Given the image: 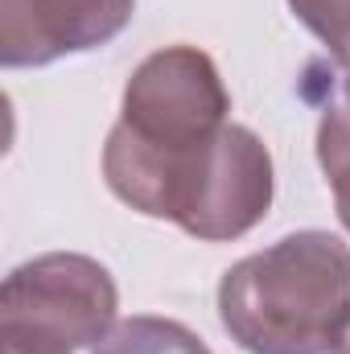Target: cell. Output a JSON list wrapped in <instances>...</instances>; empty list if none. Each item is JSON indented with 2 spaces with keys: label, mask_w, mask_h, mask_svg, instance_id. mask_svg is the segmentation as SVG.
Returning <instances> with one entry per match:
<instances>
[{
  "label": "cell",
  "mask_w": 350,
  "mask_h": 354,
  "mask_svg": "<svg viewBox=\"0 0 350 354\" xmlns=\"http://www.w3.org/2000/svg\"><path fill=\"white\" fill-rule=\"evenodd\" d=\"M103 181L136 214L177 223L198 243L243 239L268 218L276 194L272 153L243 124H223L210 140L181 153H157L111 124Z\"/></svg>",
  "instance_id": "obj_1"
},
{
  "label": "cell",
  "mask_w": 350,
  "mask_h": 354,
  "mask_svg": "<svg viewBox=\"0 0 350 354\" xmlns=\"http://www.w3.org/2000/svg\"><path fill=\"white\" fill-rule=\"evenodd\" d=\"M350 317V243L293 231L219 280V322L248 354H330Z\"/></svg>",
  "instance_id": "obj_2"
},
{
  "label": "cell",
  "mask_w": 350,
  "mask_h": 354,
  "mask_svg": "<svg viewBox=\"0 0 350 354\" xmlns=\"http://www.w3.org/2000/svg\"><path fill=\"white\" fill-rule=\"evenodd\" d=\"M120 313L116 276L83 252H46L4 276L0 342L4 354L95 351Z\"/></svg>",
  "instance_id": "obj_3"
},
{
  "label": "cell",
  "mask_w": 350,
  "mask_h": 354,
  "mask_svg": "<svg viewBox=\"0 0 350 354\" xmlns=\"http://www.w3.org/2000/svg\"><path fill=\"white\" fill-rule=\"evenodd\" d=\"M227 111L231 91L214 58L198 46H165L128 75L116 124L157 153H181L210 140Z\"/></svg>",
  "instance_id": "obj_4"
},
{
  "label": "cell",
  "mask_w": 350,
  "mask_h": 354,
  "mask_svg": "<svg viewBox=\"0 0 350 354\" xmlns=\"http://www.w3.org/2000/svg\"><path fill=\"white\" fill-rule=\"evenodd\" d=\"M136 0H0V66L29 71L116 41Z\"/></svg>",
  "instance_id": "obj_5"
},
{
  "label": "cell",
  "mask_w": 350,
  "mask_h": 354,
  "mask_svg": "<svg viewBox=\"0 0 350 354\" xmlns=\"http://www.w3.org/2000/svg\"><path fill=\"white\" fill-rule=\"evenodd\" d=\"M317 165L334 189L338 223L350 235V71L338 66L317 115Z\"/></svg>",
  "instance_id": "obj_6"
},
{
  "label": "cell",
  "mask_w": 350,
  "mask_h": 354,
  "mask_svg": "<svg viewBox=\"0 0 350 354\" xmlns=\"http://www.w3.org/2000/svg\"><path fill=\"white\" fill-rule=\"evenodd\" d=\"M91 354H210V346L174 317L157 313H132L111 326V334Z\"/></svg>",
  "instance_id": "obj_7"
},
{
  "label": "cell",
  "mask_w": 350,
  "mask_h": 354,
  "mask_svg": "<svg viewBox=\"0 0 350 354\" xmlns=\"http://www.w3.org/2000/svg\"><path fill=\"white\" fill-rule=\"evenodd\" d=\"M288 8L326 46V54L350 71V0H288Z\"/></svg>",
  "instance_id": "obj_8"
},
{
  "label": "cell",
  "mask_w": 350,
  "mask_h": 354,
  "mask_svg": "<svg viewBox=\"0 0 350 354\" xmlns=\"http://www.w3.org/2000/svg\"><path fill=\"white\" fill-rule=\"evenodd\" d=\"M330 354H350V317L342 322V330H338V342H334V351Z\"/></svg>",
  "instance_id": "obj_9"
}]
</instances>
